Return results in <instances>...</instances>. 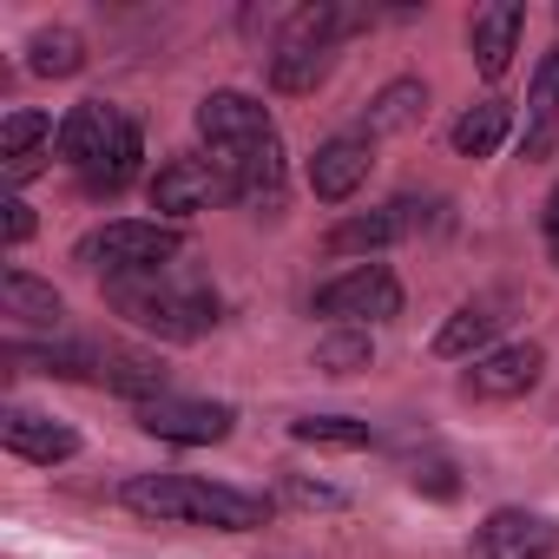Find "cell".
<instances>
[{
  "label": "cell",
  "instance_id": "14",
  "mask_svg": "<svg viewBox=\"0 0 559 559\" xmlns=\"http://www.w3.org/2000/svg\"><path fill=\"white\" fill-rule=\"evenodd\" d=\"M520 27H526V8L520 0H493V8H480L467 21V47H474V67L487 80H500L513 67V47H520Z\"/></svg>",
  "mask_w": 559,
  "mask_h": 559
},
{
  "label": "cell",
  "instance_id": "12",
  "mask_svg": "<svg viewBox=\"0 0 559 559\" xmlns=\"http://www.w3.org/2000/svg\"><path fill=\"white\" fill-rule=\"evenodd\" d=\"M0 448H8L14 461H34V467H60L80 454V435L40 408H8L0 415Z\"/></svg>",
  "mask_w": 559,
  "mask_h": 559
},
{
  "label": "cell",
  "instance_id": "17",
  "mask_svg": "<svg viewBox=\"0 0 559 559\" xmlns=\"http://www.w3.org/2000/svg\"><path fill=\"white\" fill-rule=\"evenodd\" d=\"M421 119H428V86H421V80H389V86L369 99L362 132H369V139H389V132H408V126H421Z\"/></svg>",
  "mask_w": 559,
  "mask_h": 559
},
{
  "label": "cell",
  "instance_id": "28",
  "mask_svg": "<svg viewBox=\"0 0 559 559\" xmlns=\"http://www.w3.org/2000/svg\"><path fill=\"white\" fill-rule=\"evenodd\" d=\"M290 493H297L304 507H343V493H336V487H310V480H290Z\"/></svg>",
  "mask_w": 559,
  "mask_h": 559
},
{
  "label": "cell",
  "instance_id": "6",
  "mask_svg": "<svg viewBox=\"0 0 559 559\" xmlns=\"http://www.w3.org/2000/svg\"><path fill=\"white\" fill-rule=\"evenodd\" d=\"M126 112L119 106H106V99H80L67 119H60V139H53V152H60V165H73L80 178H93L112 152H119V139H126Z\"/></svg>",
  "mask_w": 559,
  "mask_h": 559
},
{
  "label": "cell",
  "instance_id": "26",
  "mask_svg": "<svg viewBox=\"0 0 559 559\" xmlns=\"http://www.w3.org/2000/svg\"><path fill=\"white\" fill-rule=\"evenodd\" d=\"M415 493H428V500H454L461 493V480H454V467L448 461H415Z\"/></svg>",
  "mask_w": 559,
  "mask_h": 559
},
{
  "label": "cell",
  "instance_id": "24",
  "mask_svg": "<svg viewBox=\"0 0 559 559\" xmlns=\"http://www.w3.org/2000/svg\"><path fill=\"white\" fill-rule=\"evenodd\" d=\"M369 362H376L369 330H330V336L317 343V369H323V376H356V369H369Z\"/></svg>",
  "mask_w": 559,
  "mask_h": 559
},
{
  "label": "cell",
  "instance_id": "10",
  "mask_svg": "<svg viewBox=\"0 0 559 559\" xmlns=\"http://www.w3.org/2000/svg\"><path fill=\"white\" fill-rule=\"evenodd\" d=\"M474 552H480V559H552V552H559V526H552L546 513L500 507V513L480 520Z\"/></svg>",
  "mask_w": 559,
  "mask_h": 559
},
{
  "label": "cell",
  "instance_id": "21",
  "mask_svg": "<svg viewBox=\"0 0 559 559\" xmlns=\"http://www.w3.org/2000/svg\"><path fill=\"white\" fill-rule=\"evenodd\" d=\"M86 67V40L73 34V27H40L34 40H27V73H40V80H73Z\"/></svg>",
  "mask_w": 559,
  "mask_h": 559
},
{
  "label": "cell",
  "instance_id": "8",
  "mask_svg": "<svg viewBox=\"0 0 559 559\" xmlns=\"http://www.w3.org/2000/svg\"><path fill=\"white\" fill-rule=\"evenodd\" d=\"M217 198H230V191H224V178H217L211 158H165L158 178H152V211H158L165 224L198 217V211H211Z\"/></svg>",
  "mask_w": 559,
  "mask_h": 559
},
{
  "label": "cell",
  "instance_id": "2",
  "mask_svg": "<svg viewBox=\"0 0 559 559\" xmlns=\"http://www.w3.org/2000/svg\"><path fill=\"white\" fill-rule=\"evenodd\" d=\"M119 500L139 520H165V526H211V533H250L270 520V507L257 493H237L224 480H198V474H132L119 487Z\"/></svg>",
  "mask_w": 559,
  "mask_h": 559
},
{
  "label": "cell",
  "instance_id": "23",
  "mask_svg": "<svg viewBox=\"0 0 559 559\" xmlns=\"http://www.w3.org/2000/svg\"><path fill=\"white\" fill-rule=\"evenodd\" d=\"M290 441H304V448H369L376 428L356 421V415H297L290 421Z\"/></svg>",
  "mask_w": 559,
  "mask_h": 559
},
{
  "label": "cell",
  "instance_id": "3",
  "mask_svg": "<svg viewBox=\"0 0 559 559\" xmlns=\"http://www.w3.org/2000/svg\"><path fill=\"white\" fill-rule=\"evenodd\" d=\"M112 304L126 323H139L145 336L158 343H198L217 330V297L204 284H171V276H126V284H112Z\"/></svg>",
  "mask_w": 559,
  "mask_h": 559
},
{
  "label": "cell",
  "instance_id": "25",
  "mask_svg": "<svg viewBox=\"0 0 559 559\" xmlns=\"http://www.w3.org/2000/svg\"><path fill=\"white\" fill-rule=\"evenodd\" d=\"M139 152H145V139H139V119L126 126V139H119V152L86 178V191H126L132 178H139Z\"/></svg>",
  "mask_w": 559,
  "mask_h": 559
},
{
  "label": "cell",
  "instance_id": "16",
  "mask_svg": "<svg viewBox=\"0 0 559 559\" xmlns=\"http://www.w3.org/2000/svg\"><path fill=\"white\" fill-rule=\"evenodd\" d=\"M330 67H336V47H323V40H276L270 86L276 93H317L330 80Z\"/></svg>",
  "mask_w": 559,
  "mask_h": 559
},
{
  "label": "cell",
  "instance_id": "22",
  "mask_svg": "<svg viewBox=\"0 0 559 559\" xmlns=\"http://www.w3.org/2000/svg\"><path fill=\"white\" fill-rule=\"evenodd\" d=\"M552 99H559V47L539 60L533 99H526V139H520V152H526V158H546V152H552Z\"/></svg>",
  "mask_w": 559,
  "mask_h": 559
},
{
  "label": "cell",
  "instance_id": "4",
  "mask_svg": "<svg viewBox=\"0 0 559 559\" xmlns=\"http://www.w3.org/2000/svg\"><path fill=\"white\" fill-rule=\"evenodd\" d=\"M178 250H185L178 224H165V217H112V224L86 230L73 257L86 270H106L112 284H126V276H158Z\"/></svg>",
  "mask_w": 559,
  "mask_h": 559
},
{
  "label": "cell",
  "instance_id": "5",
  "mask_svg": "<svg viewBox=\"0 0 559 559\" xmlns=\"http://www.w3.org/2000/svg\"><path fill=\"white\" fill-rule=\"evenodd\" d=\"M317 317H330L336 330H362V323H389L402 317V284L389 263H356L336 284L317 290Z\"/></svg>",
  "mask_w": 559,
  "mask_h": 559
},
{
  "label": "cell",
  "instance_id": "27",
  "mask_svg": "<svg viewBox=\"0 0 559 559\" xmlns=\"http://www.w3.org/2000/svg\"><path fill=\"white\" fill-rule=\"evenodd\" d=\"M0 211H8V243H27L34 237V204L27 198H8Z\"/></svg>",
  "mask_w": 559,
  "mask_h": 559
},
{
  "label": "cell",
  "instance_id": "7",
  "mask_svg": "<svg viewBox=\"0 0 559 559\" xmlns=\"http://www.w3.org/2000/svg\"><path fill=\"white\" fill-rule=\"evenodd\" d=\"M237 421L230 402H191V395H158V402H139V428L158 435V441H178V448H211L224 441Z\"/></svg>",
  "mask_w": 559,
  "mask_h": 559
},
{
  "label": "cell",
  "instance_id": "15",
  "mask_svg": "<svg viewBox=\"0 0 559 559\" xmlns=\"http://www.w3.org/2000/svg\"><path fill=\"white\" fill-rule=\"evenodd\" d=\"M53 139H60V132H53V119H47V112H34V106L8 112V119H0V171H8L14 185H21V178H34V171L53 158V152H47Z\"/></svg>",
  "mask_w": 559,
  "mask_h": 559
},
{
  "label": "cell",
  "instance_id": "20",
  "mask_svg": "<svg viewBox=\"0 0 559 559\" xmlns=\"http://www.w3.org/2000/svg\"><path fill=\"white\" fill-rule=\"evenodd\" d=\"M507 132H513V106L507 99H480V106H467L454 119V152L461 158H493L507 145Z\"/></svg>",
  "mask_w": 559,
  "mask_h": 559
},
{
  "label": "cell",
  "instance_id": "11",
  "mask_svg": "<svg viewBox=\"0 0 559 559\" xmlns=\"http://www.w3.org/2000/svg\"><path fill=\"white\" fill-rule=\"evenodd\" d=\"M441 204H415V198H395V204H382V211H362V217H343L323 243L336 250V257H369V250H382V243H395V237H408V230H421L428 217H435Z\"/></svg>",
  "mask_w": 559,
  "mask_h": 559
},
{
  "label": "cell",
  "instance_id": "18",
  "mask_svg": "<svg viewBox=\"0 0 559 559\" xmlns=\"http://www.w3.org/2000/svg\"><path fill=\"white\" fill-rule=\"evenodd\" d=\"M500 310H507L500 297H474V304H461V310L441 323V336H435V356H441V362H454V356H474V349H480V343H487V336L507 323Z\"/></svg>",
  "mask_w": 559,
  "mask_h": 559
},
{
  "label": "cell",
  "instance_id": "19",
  "mask_svg": "<svg viewBox=\"0 0 559 559\" xmlns=\"http://www.w3.org/2000/svg\"><path fill=\"white\" fill-rule=\"evenodd\" d=\"M0 310H8L14 323H27V330H53V323L67 317L60 290L40 284V276H27V270H8V276H0Z\"/></svg>",
  "mask_w": 559,
  "mask_h": 559
},
{
  "label": "cell",
  "instance_id": "29",
  "mask_svg": "<svg viewBox=\"0 0 559 559\" xmlns=\"http://www.w3.org/2000/svg\"><path fill=\"white\" fill-rule=\"evenodd\" d=\"M552 257H559V230H552Z\"/></svg>",
  "mask_w": 559,
  "mask_h": 559
},
{
  "label": "cell",
  "instance_id": "1",
  "mask_svg": "<svg viewBox=\"0 0 559 559\" xmlns=\"http://www.w3.org/2000/svg\"><path fill=\"white\" fill-rule=\"evenodd\" d=\"M198 139L211 145V165L224 191L250 211L284 204V139L250 93H204L198 99Z\"/></svg>",
  "mask_w": 559,
  "mask_h": 559
},
{
  "label": "cell",
  "instance_id": "13",
  "mask_svg": "<svg viewBox=\"0 0 559 559\" xmlns=\"http://www.w3.org/2000/svg\"><path fill=\"white\" fill-rule=\"evenodd\" d=\"M369 165H376L369 132H336V139H323V145H317V158H310V191H317L323 204H343V198H356V191H362Z\"/></svg>",
  "mask_w": 559,
  "mask_h": 559
},
{
  "label": "cell",
  "instance_id": "9",
  "mask_svg": "<svg viewBox=\"0 0 559 559\" xmlns=\"http://www.w3.org/2000/svg\"><path fill=\"white\" fill-rule=\"evenodd\" d=\"M539 376H546V349H539V343H507V349L474 356V369L461 376V389H467L474 402H513V395H526Z\"/></svg>",
  "mask_w": 559,
  "mask_h": 559
}]
</instances>
